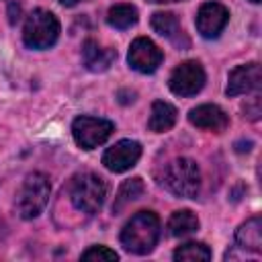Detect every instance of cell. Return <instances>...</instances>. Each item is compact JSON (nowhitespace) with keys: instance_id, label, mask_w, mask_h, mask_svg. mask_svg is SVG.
I'll return each instance as SVG.
<instances>
[{"instance_id":"6da1fadb","label":"cell","mask_w":262,"mask_h":262,"mask_svg":"<svg viewBox=\"0 0 262 262\" xmlns=\"http://www.w3.org/2000/svg\"><path fill=\"white\" fill-rule=\"evenodd\" d=\"M160 239V219L154 211L135 213L121 231V244L131 254H149Z\"/></svg>"},{"instance_id":"7a4b0ae2","label":"cell","mask_w":262,"mask_h":262,"mask_svg":"<svg viewBox=\"0 0 262 262\" xmlns=\"http://www.w3.org/2000/svg\"><path fill=\"white\" fill-rule=\"evenodd\" d=\"M68 196L78 211L86 215H94L100 211L106 199V184L94 172H80L72 178L68 186Z\"/></svg>"},{"instance_id":"3957f363","label":"cell","mask_w":262,"mask_h":262,"mask_svg":"<svg viewBox=\"0 0 262 262\" xmlns=\"http://www.w3.org/2000/svg\"><path fill=\"white\" fill-rule=\"evenodd\" d=\"M162 184L176 196L194 199L201 190V170L194 160L176 158L166 166Z\"/></svg>"},{"instance_id":"277c9868","label":"cell","mask_w":262,"mask_h":262,"mask_svg":"<svg viewBox=\"0 0 262 262\" xmlns=\"http://www.w3.org/2000/svg\"><path fill=\"white\" fill-rule=\"evenodd\" d=\"M49 190H51V186H49V180L45 174H41V172L29 174L16 192V203H14L16 213L23 219H35L45 209V205L49 201Z\"/></svg>"},{"instance_id":"5b68a950","label":"cell","mask_w":262,"mask_h":262,"mask_svg":"<svg viewBox=\"0 0 262 262\" xmlns=\"http://www.w3.org/2000/svg\"><path fill=\"white\" fill-rule=\"evenodd\" d=\"M59 37V20L53 12L37 8L27 16L23 41L31 49H49Z\"/></svg>"},{"instance_id":"8992f818","label":"cell","mask_w":262,"mask_h":262,"mask_svg":"<svg viewBox=\"0 0 262 262\" xmlns=\"http://www.w3.org/2000/svg\"><path fill=\"white\" fill-rule=\"evenodd\" d=\"M115 131V125L106 119L82 115L72 123V135L82 149H94L104 143Z\"/></svg>"},{"instance_id":"52a82bcc","label":"cell","mask_w":262,"mask_h":262,"mask_svg":"<svg viewBox=\"0 0 262 262\" xmlns=\"http://www.w3.org/2000/svg\"><path fill=\"white\" fill-rule=\"evenodd\" d=\"M168 84L176 96H192V94L201 92V88L205 86V70L194 59L184 61L170 74Z\"/></svg>"},{"instance_id":"ba28073f","label":"cell","mask_w":262,"mask_h":262,"mask_svg":"<svg viewBox=\"0 0 262 262\" xmlns=\"http://www.w3.org/2000/svg\"><path fill=\"white\" fill-rule=\"evenodd\" d=\"M129 66L141 74H151L160 68L162 59H164V53L162 49L147 37H137L131 47H129Z\"/></svg>"},{"instance_id":"9c48e42d","label":"cell","mask_w":262,"mask_h":262,"mask_svg":"<svg viewBox=\"0 0 262 262\" xmlns=\"http://www.w3.org/2000/svg\"><path fill=\"white\" fill-rule=\"evenodd\" d=\"M141 158V145L133 139H121L102 154V164L111 172H125Z\"/></svg>"},{"instance_id":"30bf717a","label":"cell","mask_w":262,"mask_h":262,"mask_svg":"<svg viewBox=\"0 0 262 262\" xmlns=\"http://www.w3.org/2000/svg\"><path fill=\"white\" fill-rule=\"evenodd\" d=\"M229 10L219 2H205L196 14V29L203 37L215 39L227 25Z\"/></svg>"},{"instance_id":"8fae6325","label":"cell","mask_w":262,"mask_h":262,"mask_svg":"<svg viewBox=\"0 0 262 262\" xmlns=\"http://www.w3.org/2000/svg\"><path fill=\"white\" fill-rule=\"evenodd\" d=\"M258 86H260V66L256 61H252L246 66H237L229 72L225 92H227V96H239V94L258 90Z\"/></svg>"},{"instance_id":"7c38bea8","label":"cell","mask_w":262,"mask_h":262,"mask_svg":"<svg viewBox=\"0 0 262 262\" xmlns=\"http://www.w3.org/2000/svg\"><path fill=\"white\" fill-rule=\"evenodd\" d=\"M188 121L194 127L205 129V131H213V133H221L229 125V117L217 104H199L196 108H192L188 113Z\"/></svg>"},{"instance_id":"4fadbf2b","label":"cell","mask_w":262,"mask_h":262,"mask_svg":"<svg viewBox=\"0 0 262 262\" xmlns=\"http://www.w3.org/2000/svg\"><path fill=\"white\" fill-rule=\"evenodd\" d=\"M115 57H117L115 49L102 47L94 39H88L82 45V59H84V66L90 72H104V70H108L111 63L115 61Z\"/></svg>"},{"instance_id":"5bb4252c","label":"cell","mask_w":262,"mask_h":262,"mask_svg":"<svg viewBox=\"0 0 262 262\" xmlns=\"http://www.w3.org/2000/svg\"><path fill=\"white\" fill-rule=\"evenodd\" d=\"M151 27L158 35L166 37L168 41H172L174 45H188V39L182 33V27L178 23V18L172 12H156L151 14Z\"/></svg>"},{"instance_id":"9a60e30c","label":"cell","mask_w":262,"mask_h":262,"mask_svg":"<svg viewBox=\"0 0 262 262\" xmlns=\"http://www.w3.org/2000/svg\"><path fill=\"white\" fill-rule=\"evenodd\" d=\"M235 246H239L242 250L254 252V254L262 252V221H260V217H252L239 225V229L235 231Z\"/></svg>"},{"instance_id":"2e32d148","label":"cell","mask_w":262,"mask_h":262,"mask_svg":"<svg viewBox=\"0 0 262 262\" xmlns=\"http://www.w3.org/2000/svg\"><path fill=\"white\" fill-rule=\"evenodd\" d=\"M176 119H178V111H176L170 102L156 100V102L151 104V115H149L147 127H149V131H154V133H164V131H168V129L174 127Z\"/></svg>"},{"instance_id":"e0dca14e","label":"cell","mask_w":262,"mask_h":262,"mask_svg":"<svg viewBox=\"0 0 262 262\" xmlns=\"http://www.w3.org/2000/svg\"><path fill=\"white\" fill-rule=\"evenodd\" d=\"M199 229V219L192 211L188 209H182V211H174L172 217L168 219V233L174 235V237H182V235H188L192 231Z\"/></svg>"},{"instance_id":"ac0fdd59","label":"cell","mask_w":262,"mask_h":262,"mask_svg":"<svg viewBox=\"0 0 262 262\" xmlns=\"http://www.w3.org/2000/svg\"><path fill=\"white\" fill-rule=\"evenodd\" d=\"M143 190H145V186H143V180L141 178H129V180H125L119 186V192H117L115 203H113V211L115 213H121L129 203L137 201L143 194Z\"/></svg>"},{"instance_id":"d6986e66","label":"cell","mask_w":262,"mask_h":262,"mask_svg":"<svg viewBox=\"0 0 262 262\" xmlns=\"http://www.w3.org/2000/svg\"><path fill=\"white\" fill-rule=\"evenodd\" d=\"M106 20L115 29H129L137 23V8L131 4H115L108 8Z\"/></svg>"},{"instance_id":"ffe728a7","label":"cell","mask_w":262,"mask_h":262,"mask_svg":"<svg viewBox=\"0 0 262 262\" xmlns=\"http://www.w3.org/2000/svg\"><path fill=\"white\" fill-rule=\"evenodd\" d=\"M174 260L182 262H207L211 260V250L201 242H186L174 250Z\"/></svg>"},{"instance_id":"44dd1931","label":"cell","mask_w":262,"mask_h":262,"mask_svg":"<svg viewBox=\"0 0 262 262\" xmlns=\"http://www.w3.org/2000/svg\"><path fill=\"white\" fill-rule=\"evenodd\" d=\"M82 260L88 262H115L119 260V254L106 246H92L86 252H82Z\"/></svg>"},{"instance_id":"7402d4cb","label":"cell","mask_w":262,"mask_h":262,"mask_svg":"<svg viewBox=\"0 0 262 262\" xmlns=\"http://www.w3.org/2000/svg\"><path fill=\"white\" fill-rule=\"evenodd\" d=\"M18 16H20V4L18 2H10L8 4V20H10V25H14L18 20Z\"/></svg>"},{"instance_id":"603a6c76","label":"cell","mask_w":262,"mask_h":262,"mask_svg":"<svg viewBox=\"0 0 262 262\" xmlns=\"http://www.w3.org/2000/svg\"><path fill=\"white\" fill-rule=\"evenodd\" d=\"M258 104H260V100H258V96H256V98H254V104L244 108V111H246V115H248L252 121H256V119L260 117V106H258Z\"/></svg>"},{"instance_id":"cb8c5ba5","label":"cell","mask_w":262,"mask_h":262,"mask_svg":"<svg viewBox=\"0 0 262 262\" xmlns=\"http://www.w3.org/2000/svg\"><path fill=\"white\" fill-rule=\"evenodd\" d=\"M61 4H66V6H74V4H78V2H84V0H59Z\"/></svg>"},{"instance_id":"d4e9b609","label":"cell","mask_w":262,"mask_h":262,"mask_svg":"<svg viewBox=\"0 0 262 262\" xmlns=\"http://www.w3.org/2000/svg\"><path fill=\"white\" fill-rule=\"evenodd\" d=\"M147 2H154V4H166V2H180V0H147Z\"/></svg>"},{"instance_id":"484cf974","label":"cell","mask_w":262,"mask_h":262,"mask_svg":"<svg viewBox=\"0 0 262 262\" xmlns=\"http://www.w3.org/2000/svg\"><path fill=\"white\" fill-rule=\"evenodd\" d=\"M250 2H254V4H256V2H260V0H250Z\"/></svg>"}]
</instances>
